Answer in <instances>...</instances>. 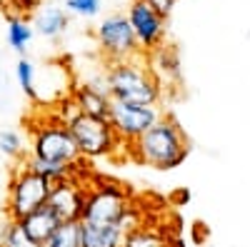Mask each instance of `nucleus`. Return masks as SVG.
Here are the masks:
<instances>
[{
    "mask_svg": "<svg viewBox=\"0 0 250 247\" xmlns=\"http://www.w3.org/2000/svg\"><path fill=\"white\" fill-rule=\"evenodd\" d=\"M5 8V0H0V10H3Z\"/></svg>",
    "mask_w": 250,
    "mask_h": 247,
    "instance_id": "24",
    "label": "nucleus"
},
{
    "mask_svg": "<svg viewBox=\"0 0 250 247\" xmlns=\"http://www.w3.org/2000/svg\"><path fill=\"white\" fill-rule=\"evenodd\" d=\"M65 128L75 142V148L80 152V157L88 160H98V157H113L115 152H120L125 145L118 140V135L113 133L108 120L100 117H90V115H73Z\"/></svg>",
    "mask_w": 250,
    "mask_h": 247,
    "instance_id": "3",
    "label": "nucleus"
},
{
    "mask_svg": "<svg viewBox=\"0 0 250 247\" xmlns=\"http://www.w3.org/2000/svg\"><path fill=\"white\" fill-rule=\"evenodd\" d=\"M0 247H40L30 240V235L23 230L20 222L8 220L5 225H0Z\"/></svg>",
    "mask_w": 250,
    "mask_h": 247,
    "instance_id": "17",
    "label": "nucleus"
},
{
    "mask_svg": "<svg viewBox=\"0 0 250 247\" xmlns=\"http://www.w3.org/2000/svg\"><path fill=\"white\" fill-rule=\"evenodd\" d=\"M145 3H148L160 18H168V15L173 13V8H175L178 0H145Z\"/></svg>",
    "mask_w": 250,
    "mask_h": 247,
    "instance_id": "23",
    "label": "nucleus"
},
{
    "mask_svg": "<svg viewBox=\"0 0 250 247\" xmlns=\"http://www.w3.org/2000/svg\"><path fill=\"white\" fill-rule=\"evenodd\" d=\"M68 95L73 97V102L78 105V110L83 115L108 120L110 95L105 88V77H103V82H80V85H73Z\"/></svg>",
    "mask_w": 250,
    "mask_h": 247,
    "instance_id": "11",
    "label": "nucleus"
},
{
    "mask_svg": "<svg viewBox=\"0 0 250 247\" xmlns=\"http://www.w3.org/2000/svg\"><path fill=\"white\" fill-rule=\"evenodd\" d=\"M33 40V25L23 15H8V43L18 53H25L28 43Z\"/></svg>",
    "mask_w": 250,
    "mask_h": 247,
    "instance_id": "16",
    "label": "nucleus"
},
{
    "mask_svg": "<svg viewBox=\"0 0 250 247\" xmlns=\"http://www.w3.org/2000/svg\"><path fill=\"white\" fill-rule=\"evenodd\" d=\"M43 0H5V8H10V15H28L35 8H40Z\"/></svg>",
    "mask_w": 250,
    "mask_h": 247,
    "instance_id": "22",
    "label": "nucleus"
},
{
    "mask_svg": "<svg viewBox=\"0 0 250 247\" xmlns=\"http://www.w3.org/2000/svg\"><path fill=\"white\" fill-rule=\"evenodd\" d=\"M30 157L55 162V165H75L80 162V152L65 128V122L48 115L38 125L30 128Z\"/></svg>",
    "mask_w": 250,
    "mask_h": 247,
    "instance_id": "4",
    "label": "nucleus"
},
{
    "mask_svg": "<svg viewBox=\"0 0 250 247\" xmlns=\"http://www.w3.org/2000/svg\"><path fill=\"white\" fill-rule=\"evenodd\" d=\"M130 195L120 185L113 182H98L88 185L85 190V208H83L80 222H93V225H118L125 210L130 208Z\"/></svg>",
    "mask_w": 250,
    "mask_h": 247,
    "instance_id": "6",
    "label": "nucleus"
},
{
    "mask_svg": "<svg viewBox=\"0 0 250 247\" xmlns=\"http://www.w3.org/2000/svg\"><path fill=\"white\" fill-rule=\"evenodd\" d=\"M35 28L43 38H58L68 28V13L60 8H43L35 15Z\"/></svg>",
    "mask_w": 250,
    "mask_h": 247,
    "instance_id": "14",
    "label": "nucleus"
},
{
    "mask_svg": "<svg viewBox=\"0 0 250 247\" xmlns=\"http://www.w3.org/2000/svg\"><path fill=\"white\" fill-rule=\"evenodd\" d=\"M20 225H23V230L30 235V240L35 245L45 247L50 242V237L58 232V228H60L62 222L55 217V212L45 205V208H40V210L30 212L28 217H23V220H20Z\"/></svg>",
    "mask_w": 250,
    "mask_h": 247,
    "instance_id": "12",
    "label": "nucleus"
},
{
    "mask_svg": "<svg viewBox=\"0 0 250 247\" xmlns=\"http://www.w3.org/2000/svg\"><path fill=\"white\" fill-rule=\"evenodd\" d=\"M85 190L88 182L83 177H65L60 182H53L50 195H48V208L55 212V217L68 225L83 220V208H85Z\"/></svg>",
    "mask_w": 250,
    "mask_h": 247,
    "instance_id": "9",
    "label": "nucleus"
},
{
    "mask_svg": "<svg viewBox=\"0 0 250 247\" xmlns=\"http://www.w3.org/2000/svg\"><path fill=\"white\" fill-rule=\"evenodd\" d=\"M120 247H173V245L155 228H145V225H140V228H135L133 232H128L123 237Z\"/></svg>",
    "mask_w": 250,
    "mask_h": 247,
    "instance_id": "15",
    "label": "nucleus"
},
{
    "mask_svg": "<svg viewBox=\"0 0 250 247\" xmlns=\"http://www.w3.org/2000/svg\"><path fill=\"white\" fill-rule=\"evenodd\" d=\"M53 182L40 177L35 172H30L25 165L13 172L10 185H8V200H5V210H8V220L20 222L23 217H28L30 212L45 208L48 195H50Z\"/></svg>",
    "mask_w": 250,
    "mask_h": 247,
    "instance_id": "5",
    "label": "nucleus"
},
{
    "mask_svg": "<svg viewBox=\"0 0 250 247\" xmlns=\"http://www.w3.org/2000/svg\"><path fill=\"white\" fill-rule=\"evenodd\" d=\"M65 10L83 18H93L100 13V0H65Z\"/></svg>",
    "mask_w": 250,
    "mask_h": 247,
    "instance_id": "21",
    "label": "nucleus"
},
{
    "mask_svg": "<svg viewBox=\"0 0 250 247\" xmlns=\"http://www.w3.org/2000/svg\"><path fill=\"white\" fill-rule=\"evenodd\" d=\"M160 117H163V110L158 105H130V102L110 100L108 122L125 148L130 142H135L145 130H150Z\"/></svg>",
    "mask_w": 250,
    "mask_h": 247,
    "instance_id": "8",
    "label": "nucleus"
},
{
    "mask_svg": "<svg viewBox=\"0 0 250 247\" xmlns=\"http://www.w3.org/2000/svg\"><path fill=\"white\" fill-rule=\"evenodd\" d=\"M45 247H80V235H78V222H68L60 225L58 232L50 237V242Z\"/></svg>",
    "mask_w": 250,
    "mask_h": 247,
    "instance_id": "18",
    "label": "nucleus"
},
{
    "mask_svg": "<svg viewBox=\"0 0 250 247\" xmlns=\"http://www.w3.org/2000/svg\"><path fill=\"white\" fill-rule=\"evenodd\" d=\"M128 155L130 160L150 165L155 170H173L188 157V140L178 122L163 115L150 130H145L135 142H130Z\"/></svg>",
    "mask_w": 250,
    "mask_h": 247,
    "instance_id": "1",
    "label": "nucleus"
},
{
    "mask_svg": "<svg viewBox=\"0 0 250 247\" xmlns=\"http://www.w3.org/2000/svg\"><path fill=\"white\" fill-rule=\"evenodd\" d=\"M125 18L135 33V40L143 53H153L165 43V18H160L145 0H133L125 10Z\"/></svg>",
    "mask_w": 250,
    "mask_h": 247,
    "instance_id": "10",
    "label": "nucleus"
},
{
    "mask_svg": "<svg viewBox=\"0 0 250 247\" xmlns=\"http://www.w3.org/2000/svg\"><path fill=\"white\" fill-rule=\"evenodd\" d=\"M0 150L10 157H23V137H20L15 130L0 133Z\"/></svg>",
    "mask_w": 250,
    "mask_h": 247,
    "instance_id": "20",
    "label": "nucleus"
},
{
    "mask_svg": "<svg viewBox=\"0 0 250 247\" xmlns=\"http://www.w3.org/2000/svg\"><path fill=\"white\" fill-rule=\"evenodd\" d=\"M95 40H98V48L103 53V57L110 63H123V60H135L143 57L145 53L140 50L135 33L128 23V18L123 13L108 15L103 23L95 28Z\"/></svg>",
    "mask_w": 250,
    "mask_h": 247,
    "instance_id": "7",
    "label": "nucleus"
},
{
    "mask_svg": "<svg viewBox=\"0 0 250 247\" xmlns=\"http://www.w3.org/2000/svg\"><path fill=\"white\" fill-rule=\"evenodd\" d=\"M80 247H120L123 230L118 225H93V222H78Z\"/></svg>",
    "mask_w": 250,
    "mask_h": 247,
    "instance_id": "13",
    "label": "nucleus"
},
{
    "mask_svg": "<svg viewBox=\"0 0 250 247\" xmlns=\"http://www.w3.org/2000/svg\"><path fill=\"white\" fill-rule=\"evenodd\" d=\"M105 88L110 100L130 102V105H158L163 88L150 63L143 57L110 63L105 70Z\"/></svg>",
    "mask_w": 250,
    "mask_h": 247,
    "instance_id": "2",
    "label": "nucleus"
},
{
    "mask_svg": "<svg viewBox=\"0 0 250 247\" xmlns=\"http://www.w3.org/2000/svg\"><path fill=\"white\" fill-rule=\"evenodd\" d=\"M18 82L33 100H38V93H35V68L28 57H20L18 60Z\"/></svg>",
    "mask_w": 250,
    "mask_h": 247,
    "instance_id": "19",
    "label": "nucleus"
}]
</instances>
